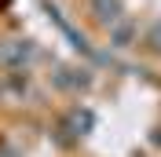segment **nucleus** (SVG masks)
I'll return each mask as SVG.
<instances>
[{"label":"nucleus","mask_w":161,"mask_h":157,"mask_svg":"<svg viewBox=\"0 0 161 157\" xmlns=\"http://www.w3.org/2000/svg\"><path fill=\"white\" fill-rule=\"evenodd\" d=\"M114 40H117V48H125L132 40V26H117V30H114Z\"/></svg>","instance_id":"obj_3"},{"label":"nucleus","mask_w":161,"mask_h":157,"mask_svg":"<svg viewBox=\"0 0 161 157\" xmlns=\"http://www.w3.org/2000/svg\"><path fill=\"white\" fill-rule=\"evenodd\" d=\"M26 55H30L26 44H15V48H4V51H0V59H4V62H22Z\"/></svg>","instance_id":"obj_2"},{"label":"nucleus","mask_w":161,"mask_h":157,"mask_svg":"<svg viewBox=\"0 0 161 157\" xmlns=\"http://www.w3.org/2000/svg\"><path fill=\"white\" fill-rule=\"evenodd\" d=\"M92 8H95V15H99L103 22H114L121 15V0H95Z\"/></svg>","instance_id":"obj_1"},{"label":"nucleus","mask_w":161,"mask_h":157,"mask_svg":"<svg viewBox=\"0 0 161 157\" xmlns=\"http://www.w3.org/2000/svg\"><path fill=\"white\" fill-rule=\"evenodd\" d=\"M150 48H154V51H161V22L150 30Z\"/></svg>","instance_id":"obj_4"}]
</instances>
